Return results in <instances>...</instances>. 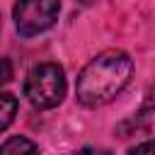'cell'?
Listing matches in <instances>:
<instances>
[{
  "mask_svg": "<svg viewBox=\"0 0 155 155\" xmlns=\"http://www.w3.org/2000/svg\"><path fill=\"white\" fill-rule=\"evenodd\" d=\"M133 61L124 51H102L94 56L78 75L75 94L78 102L85 107H102L111 102L131 80Z\"/></svg>",
  "mask_w": 155,
  "mask_h": 155,
  "instance_id": "1",
  "label": "cell"
},
{
  "mask_svg": "<svg viewBox=\"0 0 155 155\" xmlns=\"http://www.w3.org/2000/svg\"><path fill=\"white\" fill-rule=\"evenodd\" d=\"M24 94L36 109H53L65 97V75L58 63H39L24 80Z\"/></svg>",
  "mask_w": 155,
  "mask_h": 155,
  "instance_id": "2",
  "label": "cell"
},
{
  "mask_svg": "<svg viewBox=\"0 0 155 155\" xmlns=\"http://www.w3.org/2000/svg\"><path fill=\"white\" fill-rule=\"evenodd\" d=\"M58 0H17L12 7L15 27L22 36H36L53 27L58 19Z\"/></svg>",
  "mask_w": 155,
  "mask_h": 155,
  "instance_id": "3",
  "label": "cell"
},
{
  "mask_svg": "<svg viewBox=\"0 0 155 155\" xmlns=\"http://www.w3.org/2000/svg\"><path fill=\"white\" fill-rule=\"evenodd\" d=\"M0 155H39V145L24 136H12L0 145Z\"/></svg>",
  "mask_w": 155,
  "mask_h": 155,
  "instance_id": "4",
  "label": "cell"
},
{
  "mask_svg": "<svg viewBox=\"0 0 155 155\" xmlns=\"http://www.w3.org/2000/svg\"><path fill=\"white\" fill-rule=\"evenodd\" d=\"M17 97L10 94V92H0V131H5L12 121H15V114H17Z\"/></svg>",
  "mask_w": 155,
  "mask_h": 155,
  "instance_id": "5",
  "label": "cell"
},
{
  "mask_svg": "<svg viewBox=\"0 0 155 155\" xmlns=\"http://www.w3.org/2000/svg\"><path fill=\"white\" fill-rule=\"evenodd\" d=\"M10 80H12V63L0 56V87H2L5 82H10Z\"/></svg>",
  "mask_w": 155,
  "mask_h": 155,
  "instance_id": "6",
  "label": "cell"
},
{
  "mask_svg": "<svg viewBox=\"0 0 155 155\" xmlns=\"http://www.w3.org/2000/svg\"><path fill=\"white\" fill-rule=\"evenodd\" d=\"M128 155H155V145H153V140H143L140 145L131 148Z\"/></svg>",
  "mask_w": 155,
  "mask_h": 155,
  "instance_id": "7",
  "label": "cell"
},
{
  "mask_svg": "<svg viewBox=\"0 0 155 155\" xmlns=\"http://www.w3.org/2000/svg\"><path fill=\"white\" fill-rule=\"evenodd\" d=\"M70 155H111V150H104V148H82V150H75Z\"/></svg>",
  "mask_w": 155,
  "mask_h": 155,
  "instance_id": "8",
  "label": "cell"
},
{
  "mask_svg": "<svg viewBox=\"0 0 155 155\" xmlns=\"http://www.w3.org/2000/svg\"><path fill=\"white\" fill-rule=\"evenodd\" d=\"M80 2H82V5H90V2H94V0H80Z\"/></svg>",
  "mask_w": 155,
  "mask_h": 155,
  "instance_id": "9",
  "label": "cell"
}]
</instances>
